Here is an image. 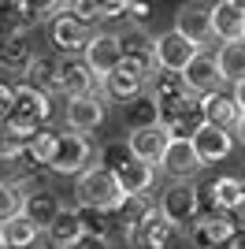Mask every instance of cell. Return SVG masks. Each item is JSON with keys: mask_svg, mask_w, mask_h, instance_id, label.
<instances>
[{"mask_svg": "<svg viewBox=\"0 0 245 249\" xmlns=\"http://www.w3.org/2000/svg\"><path fill=\"white\" fill-rule=\"evenodd\" d=\"M45 234H49V246L52 249H78L82 238H86V227H82L78 208H60L56 219L45 227Z\"/></svg>", "mask_w": 245, "mask_h": 249, "instance_id": "d6986e66", "label": "cell"}, {"mask_svg": "<svg viewBox=\"0 0 245 249\" xmlns=\"http://www.w3.org/2000/svg\"><path fill=\"white\" fill-rule=\"evenodd\" d=\"M197 49H201V45H193L186 34H178L171 26L167 34L153 37V63H156V67H163V71H182L186 63L197 56Z\"/></svg>", "mask_w": 245, "mask_h": 249, "instance_id": "8fae6325", "label": "cell"}, {"mask_svg": "<svg viewBox=\"0 0 245 249\" xmlns=\"http://www.w3.org/2000/svg\"><path fill=\"white\" fill-rule=\"evenodd\" d=\"M175 30L186 34L193 45H208L215 37L212 34V4L208 0H186V4H178V11H175Z\"/></svg>", "mask_w": 245, "mask_h": 249, "instance_id": "30bf717a", "label": "cell"}, {"mask_svg": "<svg viewBox=\"0 0 245 249\" xmlns=\"http://www.w3.org/2000/svg\"><path fill=\"white\" fill-rule=\"evenodd\" d=\"M163 216L171 219L175 227H190L197 216H201V190L193 186V178H171L167 186H163L160 201H156Z\"/></svg>", "mask_w": 245, "mask_h": 249, "instance_id": "8992f818", "label": "cell"}, {"mask_svg": "<svg viewBox=\"0 0 245 249\" xmlns=\"http://www.w3.org/2000/svg\"><path fill=\"white\" fill-rule=\"evenodd\" d=\"M119 45H122V56H130V60H141V63H153V34L138 26V22H126L119 34ZM156 67V63H153Z\"/></svg>", "mask_w": 245, "mask_h": 249, "instance_id": "f546056e", "label": "cell"}, {"mask_svg": "<svg viewBox=\"0 0 245 249\" xmlns=\"http://www.w3.org/2000/svg\"><path fill=\"white\" fill-rule=\"evenodd\" d=\"M190 242L197 249H234V234H238V223H234V212H223V208H208L190 223Z\"/></svg>", "mask_w": 245, "mask_h": 249, "instance_id": "5b68a950", "label": "cell"}, {"mask_svg": "<svg viewBox=\"0 0 245 249\" xmlns=\"http://www.w3.org/2000/svg\"><path fill=\"white\" fill-rule=\"evenodd\" d=\"M0 37H4V30H0Z\"/></svg>", "mask_w": 245, "mask_h": 249, "instance_id": "ee69618b", "label": "cell"}, {"mask_svg": "<svg viewBox=\"0 0 245 249\" xmlns=\"http://www.w3.org/2000/svg\"><path fill=\"white\" fill-rule=\"evenodd\" d=\"M156 119H160V108L153 104L149 93L126 101V123H130V126H145V123H156Z\"/></svg>", "mask_w": 245, "mask_h": 249, "instance_id": "836d02e7", "label": "cell"}, {"mask_svg": "<svg viewBox=\"0 0 245 249\" xmlns=\"http://www.w3.org/2000/svg\"><path fill=\"white\" fill-rule=\"evenodd\" d=\"M145 93L153 97L156 108H167V104L182 101L190 89H186V78L182 71H163V67H156L153 74H149V86H145Z\"/></svg>", "mask_w": 245, "mask_h": 249, "instance_id": "603a6c76", "label": "cell"}, {"mask_svg": "<svg viewBox=\"0 0 245 249\" xmlns=\"http://www.w3.org/2000/svg\"><path fill=\"white\" fill-rule=\"evenodd\" d=\"M56 78H60V60L56 56H34L22 71V82L45 93H56Z\"/></svg>", "mask_w": 245, "mask_h": 249, "instance_id": "f1b7e54d", "label": "cell"}, {"mask_svg": "<svg viewBox=\"0 0 245 249\" xmlns=\"http://www.w3.org/2000/svg\"><path fill=\"white\" fill-rule=\"evenodd\" d=\"M201 112H204V123L227 126V130H234L238 119H242V108H238L234 93H227V89H212V93H204L201 97Z\"/></svg>", "mask_w": 245, "mask_h": 249, "instance_id": "7402d4cb", "label": "cell"}, {"mask_svg": "<svg viewBox=\"0 0 245 249\" xmlns=\"http://www.w3.org/2000/svg\"><path fill=\"white\" fill-rule=\"evenodd\" d=\"M74 197H78V205H89V208H115L126 194H122L115 171H108L101 164H89L86 171L74 175Z\"/></svg>", "mask_w": 245, "mask_h": 249, "instance_id": "6da1fadb", "label": "cell"}, {"mask_svg": "<svg viewBox=\"0 0 245 249\" xmlns=\"http://www.w3.org/2000/svg\"><path fill=\"white\" fill-rule=\"evenodd\" d=\"M11 97H15V86H8V82H0V119L8 115V108H11Z\"/></svg>", "mask_w": 245, "mask_h": 249, "instance_id": "74e56055", "label": "cell"}, {"mask_svg": "<svg viewBox=\"0 0 245 249\" xmlns=\"http://www.w3.org/2000/svg\"><path fill=\"white\" fill-rule=\"evenodd\" d=\"M215 63H219V74H223L227 86H234L245 78V37L242 41H223L215 49Z\"/></svg>", "mask_w": 245, "mask_h": 249, "instance_id": "83f0119b", "label": "cell"}, {"mask_svg": "<svg viewBox=\"0 0 245 249\" xmlns=\"http://www.w3.org/2000/svg\"><path fill=\"white\" fill-rule=\"evenodd\" d=\"M115 178H119V186H122L126 197H141V194H149L153 182H156V164H145V160L130 156V160L115 171Z\"/></svg>", "mask_w": 245, "mask_h": 249, "instance_id": "cb8c5ba5", "label": "cell"}, {"mask_svg": "<svg viewBox=\"0 0 245 249\" xmlns=\"http://www.w3.org/2000/svg\"><path fill=\"white\" fill-rule=\"evenodd\" d=\"M30 60H34V49H30V37H26V26L4 30V37H0V67L22 74Z\"/></svg>", "mask_w": 245, "mask_h": 249, "instance_id": "ffe728a7", "label": "cell"}, {"mask_svg": "<svg viewBox=\"0 0 245 249\" xmlns=\"http://www.w3.org/2000/svg\"><path fill=\"white\" fill-rule=\"evenodd\" d=\"M167 142H171V134H167V126H163L160 119H156V123H145V126H130V134H126L130 153L138 156V160H145V164H160Z\"/></svg>", "mask_w": 245, "mask_h": 249, "instance_id": "e0dca14e", "label": "cell"}, {"mask_svg": "<svg viewBox=\"0 0 245 249\" xmlns=\"http://www.w3.org/2000/svg\"><path fill=\"white\" fill-rule=\"evenodd\" d=\"M230 93H234L238 108H242V112H245V78H242V82H234V86H230Z\"/></svg>", "mask_w": 245, "mask_h": 249, "instance_id": "f35d334b", "label": "cell"}, {"mask_svg": "<svg viewBox=\"0 0 245 249\" xmlns=\"http://www.w3.org/2000/svg\"><path fill=\"white\" fill-rule=\"evenodd\" d=\"M78 216H82V227H86L89 238H112V231H115V212L112 208L78 205Z\"/></svg>", "mask_w": 245, "mask_h": 249, "instance_id": "4dcf8cb0", "label": "cell"}, {"mask_svg": "<svg viewBox=\"0 0 245 249\" xmlns=\"http://www.w3.org/2000/svg\"><path fill=\"white\" fill-rule=\"evenodd\" d=\"M97 74L86 67V60L82 56H67V60L60 63V78H56V93L63 97H78V93H97Z\"/></svg>", "mask_w": 245, "mask_h": 249, "instance_id": "ac0fdd59", "label": "cell"}, {"mask_svg": "<svg viewBox=\"0 0 245 249\" xmlns=\"http://www.w3.org/2000/svg\"><path fill=\"white\" fill-rule=\"evenodd\" d=\"M126 238H130L134 249H178V242H182V227H175L156 205H149V208H145V216L130 227Z\"/></svg>", "mask_w": 245, "mask_h": 249, "instance_id": "277c9868", "label": "cell"}, {"mask_svg": "<svg viewBox=\"0 0 245 249\" xmlns=\"http://www.w3.org/2000/svg\"><path fill=\"white\" fill-rule=\"evenodd\" d=\"M0 249H8V246H4V231H0Z\"/></svg>", "mask_w": 245, "mask_h": 249, "instance_id": "b9f144b4", "label": "cell"}, {"mask_svg": "<svg viewBox=\"0 0 245 249\" xmlns=\"http://www.w3.org/2000/svg\"><path fill=\"white\" fill-rule=\"evenodd\" d=\"M93 145L86 142V134H78V130H56V142H52V153L49 160H45V167H49L52 175H78V171H86L93 160Z\"/></svg>", "mask_w": 245, "mask_h": 249, "instance_id": "3957f363", "label": "cell"}, {"mask_svg": "<svg viewBox=\"0 0 245 249\" xmlns=\"http://www.w3.org/2000/svg\"><path fill=\"white\" fill-rule=\"evenodd\" d=\"M130 145H126V138H115V142H104L101 149H97V164L108 167V171H119L126 160H130Z\"/></svg>", "mask_w": 245, "mask_h": 249, "instance_id": "d6a6232c", "label": "cell"}, {"mask_svg": "<svg viewBox=\"0 0 245 249\" xmlns=\"http://www.w3.org/2000/svg\"><path fill=\"white\" fill-rule=\"evenodd\" d=\"M60 8H63V0H19V11H22V22H26V26L49 22Z\"/></svg>", "mask_w": 245, "mask_h": 249, "instance_id": "1f68e13d", "label": "cell"}, {"mask_svg": "<svg viewBox=\"0 0 245 249\" xmlns=\"http://www.w3.org/2000/svg\"><path fill=\"white\" fill-rule=\"evenodd\" d=\"M153 71H156L153 63H141V60L122 56L112 71L101 78V93L108 97V101L126 104V101H134V97L145 93V86H149V74H153Z\"/></svg>", "mask_w": 245, "mask_h": 249, "instance_id": "7a4b0ae2", "label": "cell"}, {"mask_svg": "<svg viewBox=\"0 0 245 249\" xmlns=\"http://www.w3.org/2000/svg\"><path fill=\"white\" fill-rule=\"evenodd\" d=\"M15 212H22V190L0 186V223H4V219H11Z\"/></svg>", "mask_w": 245, "mask_h": 249, "instance_id": "e575fe53", "label": "cell"}, {"mask_svg": "<svg viewBox=\"0 0 245 249\" xmlns=\"http://www.w3.org/2000/svg\"><path fill=\"white\" fill-rule=\"evenodd\" d=\"M182 78H186V89L197 93V97L227 86L223 74H219V63H215V52H208V49H197V56L182 67Z\"/></svg>", "mask_w": 245, "mask_h": 249, "instance_id": "5bb4252c", "label": "cell"}, {"mask_svg": "<svg viewBox=\"0 0 245 249\" xmlns=\"http://www.w3.org/2000/svg\"><path fill=\"white\" fill-rule=\"evenodd\" d=\"M208 197H212V208H223V212H234L245 205V178L238 175H223L208 186Z\"/></svg>", "mask_w": 245, "mask_h": 249, "instance_id": "484cf974", "label": "cell"}, {"mask_svg": "<svg viewBox=\"0 0 245 249\" xmlns=\"http://www.w3.org/2000/svg\"><path fill=\"white\" fill-rule=\"evenodd\" d=\"M37 167H41V160L26 145H0V186L26 190Z\"/></svg>", "mask_w": 245, "mask_h": 249, "instance_id": "9c48e42d", "label": "cell"}, {"mask_svg": "<svg viewBox=\"0 0 245 249\" xmlns=\"http://www.w3.org/2000/svg\"><path fill=\"white\" fill-rule=\"evenodd\" d=\"M234 138L245 145V112H242V119H238V126H234Z\"/></svg>", "mask_w": 245, "mask_h": 249, "instance_id": "ab89813d", "label": "cell"}, {"mask_svg": "<svg viewBox=\"0 0 245 249\" xmlns=\"http://www.w3.org/2000/svg\"><path fill=\"white\" fill-rule=\"evenodd\" d=\"M156 167H160L167 178H197L204 164H201V156H197V149H193L190 138H171Z\"/></svg>", "mask_w": 245, "mask_h": 249, "instance_id": "4fadbf2b", "label": "cell"}, {"mask_svg": "<svg viewBox=\"0 0 245 249\" xmlns=\"http://www.w3.org/2000/svg\"><path fill=\"white\" fill-rule=\"evenodd\" d=\"M82 60H86V67H89L97 78H104V74H108L115 63L122 60L119 34H112V30H97L89 41H86V49H82Z\"/></svg>", "mask_w": 245, "mask_h": 249, "instance_id": "9a60e30c", "label": "cell"}, {"mask_svg": "<svg viewBox=\"0 0 245 249\" xmlns=\"http://www.w3.org/2000/svg\"><path fill=\"white\" fill-rule=\"evenodd\" d=\"M197 149V156H201V164H219V160H227V156L234 153V130H227V126H215V123H201L197 126V134L190 138Z\"/></svg>", "mask_w": 245, "mask_h": 249, "instance_id": "2e32d148", "label": "cell"}, {"mask_svg": "<svg viewBox=\"0 0 245 249\" xmlns=\"http://www.w3.org/2000/svg\"><path fill=\"white\" fill-rule=\"evenodd\" d=\"M212 34L219 41H242L245 37V8L234 0H215L212 4Z\"/></svg>", "mask_w": 245, "mask_h": 249, "instance_id": "44dd1931", "label": "cell"}, {"mask_svg": "<svg viewBox=\"0 0 245 249\" xmlns=\"http://www.w3.org/2000/svg\"><path fill=\"white\" fill-rule=\"evenodd\" d=\"M11 26H26L19 11V0H0V30H11Z\"/></svg>", "mask_w": 245, "mask_h": 249, "instance_id": "d590c367", "label": "cell"}, {"mask_svg": "<svg viewBox=\"0 0 245 249\" xmlns=\"http://www.w3.org/2000/svg\"><path fill=\"white\" fill-rule=\"evenodd\" d=\"M49 37H52V45H56V52L78 56V52L86 49V41L93 37V22L82 19L78 11H71V8H60L49 19Z\"/></svg>", "mask_w": 245, "mask_h": 249, "instance_id": "52a82bcc", "label": "cell"}, {"mask_svg": "<svg viewBox=\"0 0 245 249\" xmlns=\"http://www.w3.org/2000/svg\"><path fill=\"white\" fill-rule=\"evenodd\" d=\"M238 227H245V205L238 208Z\"/></svg>", "mask_w": 245, "mask_h": 249, "instance_id": "60d3db41", "label": "cell"}, {"mask_svg": "<svg viewBox=\"0 0 245 249\" xmlns=\"http://www.w3.org/2000/svg\"><path fill=\"white\" fill-rule=\"evenodd\" d=\"M234 4H238V8H245V0H234Z\"/></svg>", "mask_w": 245, "mask_h": 249, "instance_id": "7bdbcfd3", "label": "cell"}, {"mask_svg": "<svg viewBox=\"0 0 245 249\" xmlns=\"http://www.w3.org/2000/svg\"><path fill=\"white\" fill-rule=\"evenodd\" d=\"M60 208H63V205H60V197H56L52 190H45V186H37V190L26 186V190H22V212H26V216H30L41 231L56 219V212H60Z\"/></svg>", "mask_w": 245, "mask_h": 249, "instance_id": "d4e9b609", "label": "cell"}, {"mask_svg": "<svg viewBox=\"0 0 245 249\" xmlns=\"http://www.w3.org/2000/svg\"><path fill=\"white\" fill-rule=\"evenodd\" d=\"M0 231H4V246H8V249H30L34 242L45 234V231H41L26 212H15L11 219H4Z\"/></svg>", "mask_w": 245, "mask_h": 249, "instance_id": "4316f807", "label": "cell"}, {"mask_svg": "<svg viewBox=\"0 0 245 249\" xmlns=\"http://www.w3.org/2000/svg\"><path fill=\"white\" fill-rule=\"evenodd\" d=\"M104 115H108V97L104 93H78V97H67V104H63V119L78 134H93L104 123Z\"/></svg>", "mask_w": 245, "mask_h": 249, "instance_id": "ba28073f", "label": "cell"}, {"mask_svg": "<svg viewBox=\"0 0 245 249\" xmlns=\"http://www.w3.org/2000/svg\"><path fill=\"white\" fill-rule=\"evenodd\" d=\"M160 123L167 126L171 138H193L197 126L204 123V112H201V97L197 93H186L182 101L160 108Z\"/></svg>", "mask_w": 245, "mask_h": 249, "instance_id": "7c38bea8", "label": "cell"}, {"mask_svg": "<svg viewBox=\"0 0 245 249\" xmlns=\"http://www.w3.org/2000/svg\"><path fill=\"white\" fill-rule=\"evenodd\" d=\"M126 4L130 0H93V8H97V19H122L126 15Z\"/></svg>", "mask_w": 245, "mask_h": 249, "instance_id": "8d00e7d4", "label": "cell"}]
</instances>
